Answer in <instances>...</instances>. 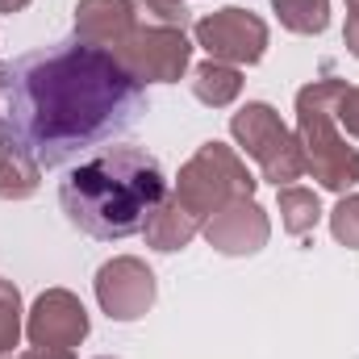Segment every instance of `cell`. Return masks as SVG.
<instances>
[{
	"mask_svg": "<svg viewBox=\"0 0 359 359\" xmlns=\"http://www.w3.org/2000/svg\"><path fill=\"white\" fill-rule=\"evenodd\" d=\"M142 104V84L113 50L67 38L0 67V142L38 168H63L121 138Z\"/></svg>",
	"mask_w": 359,
	"mask_h": 359,
	"instance_id": "cell-1",
	"label": "cell"
},
{
	"mask_svg": "<svg viewBox=\"0 0 359 359\" xmlns=\"http://www.w3.org/2000/svg\"><path fill=\"white\" fill-rule=\"evenodd\" d=\"M168 180L155 155L138 147H113L96 159L72 168L59 184V205L76 230L92 238H130L142 234L147 217L163 205Z\"/></svg>",
	"mask_w": 359,
	"mask_h": 359,
	"instance_id": "cell-2",
	"label": "cell"
},
{
	"mask_svg": "<svg viewBox=\"0 0 359 359\" xmlns=\"http://www.w3.org/2000/svg\"><path fill=\"white\" fill-rule=\"evenodd\" d=\"M347 88V80H313L297 92V147L305 159V172L330 192H347L359 184V151L347 147L334 130V100Z\"/></svg>",
	"mask_w": 359,
	"mask_h": 359,
	"instance_id": "cell-3",
	"label": "cell"
},
{
	"mask_svg": "<svg viewBox=\"0 0 359 359\" xmlns=\"http://www.w3.org/2000/svg\"><path fill=\"white\" fill-rule=\"evenodd\" d=\"M255 184H259V180L247 172V163L238 159L234 147H226V142H205V147L180 168L176 196L196 222H205V217H213L222 205L243 201V196H255Z\"/></svg>",
	"mask_w": 359,
	"mask_h": 359,
	"instance_id": "cell-4",
	"label": "cell"
},
{
	"mask_svg": "<svg viewBox=\"0 0 359 359\" xmlns=\"http://www.w3.org/2000/svg\"><path fill=\"white\" fill-rule=\"evenodd\" d=\"M230 134H234V142L259 163L264 180H271L276 188H288L292 180L305 176V159H301L297 134L280 121V113H276L271 104H264V100L243 104V109L230 117Z\"/></svg>",
	"mask_w": 359,
	"mask_h": 359,
	"instance_id": "cell-5",
	"label": "cell"
},
{
	"mask_svg": "<svg viewBox=\"0 0 359 359\" xmlns=\"http://www.w3.org/2000/svg\"><path fill=\"white\" fill-rule=\"evenodd\" d=\"M113 55L138 84H172L188 72L192 42L172 25H138Z\"/></svg>",
	"mask_w": 359,
	"mask_h": 359,
	"instance_id": "cell-6",
	"label": "cell"
},
{
	"mask_svg": "<svg viewBox=\"0 0 359 359\" xmlns=\"http://www.w3.org/2000/svg\"><path fill=\"white\" fill-rule=\"evenodd\" d=\"M196 46L209 50V59L217 63H259L264 50H268V21L247 13V8H222V13H209L196 21Z\"/></svg>",
	"mask_w": 359,
	"mask_h": 359,
	"instance_id": "cell-7",
	"label": "cell"
},
{
	"mask_svg": "<svg viewBox=\"0 0 359 359\" xmlns=\"http://www.w3.org/2000/svg\"><path fill=\"white\" fill-rule=\"evenodd\" d=\"M25 334L42 351H76L88 339V309L67 288H46L25 322Z\"/></svg>",
	"mask_w": 359,
	"mask_h": 359,
	"instance_id": "cell-8",
	"label": "cell"
},
{
	"mask_svg": "<svg viewBox=\"0 0 359 359\" xmlns=\"http://www.w3.org/2000/svg\"><path fill=\"white\" fill-rule=\"evenodd\" d=\"M96 301L113 322H138L155 305V271L134 255H117L96 271Z\"/></svg>",
	"mask_w": 359,
	"mask_h": 359,
	"instance_id": "cell-9",
	"label": "cell"
},
{
	"mask_svg": "<svg viewBox=\"0 0 359 359\" xmlns=\"http://www.w3.org/2000/svg\"><path fill=\"white\" fill-rule=\"evenodd\" d=\"M268 213L255 205V196H243V201H230L222 205L209 222H205V238L213 251L222 255H255L268 247Z\"/></svg>",
	"mask_w": 359,
	"mask_h": 359,
	"instance_id": "cell-10",
	"label": "cell"
},
{
	"mask_svg": "<svg viewBox=\"0 0 359 359\" xmlns=\"http://www.w3.org/2000/svg\"><path fill=\"white\" fill-rule=\"evenodd\" d=\"M134 29H138L134 0H80L76 4V38L88 46L117 50Z\"/></svg>",
	"mask_w": 359,
	"mask_h": 359,
	"instance_id": "cell-11",
	"label": "cell"
},
{
	"mask_svg": "<svg viewBox=\"0 0 359 359\" xmlns=\"http://www.w3.org/2000/svg\"><path fill=\"white\" fill-rule=\"evenodd\" d=\"M196 230H201V222L180 205V196H163V205L147 217V226H142V234H147V247H155V251H180V247H188L192 238H196Z\"/></svg>",
	"mask_w": 359,
	"mask_h": 359,
	"instance_id": "cell-12",
	"label": "cell"
},
{
	"mask_svg": "<svg viewBox=\"0 0 359 359\" xmlns=\"http://www.w3.org/2000/svg\"><path fill=\"white\" fill-rule=\"evenodd\" d=\"M192 92L201 104H213V109H226L238 100L243 92V72L230 67V63H217V59H205L196 72H192Z\"/></svg>",
	"mask_w": 359,
	"mask_h": 359,
	"instance_id": "cell-13",
	"label": "cell"
},
{
	"mask_svg": "<svg viewBox=\"0 0 359 359\" xmlns=\"http://www.w3.org/2000/svg\"><path fill=\"white\" fill-rule=\"evenodd\" d=\"M280 192V222L292 238H309L313 226L322 222V201L318 192L301 188V184H288V188H276Z\"/></svg>",
	"mask_w": 359,
	"mask_h": 359,
	"instance_id": "cell-14",
	"label": "cell"
},
{
	"mask_svg": "<svg viewBox=\"0 0 359 359\" xmlns=\"http://www.w3.org/2000/svg\"><path fill=\"white\" fill-rule=\"evenodd\" d=\"M38 184H42V168L0 142V201H25L38 192Z\"/></svg>",
	"mask_w": 359,
	"mask_h": 359,
	"instance_id": "cell-15",
	"label": "cell"
},
{
	"mask_svg": "<svg viewBox=\"0 0 359 359\" xmlns=\"http://www.w3.org/2000/svg\"><path fill=\"white\" fill-rule=\"evenodd\" d=\"M271 8L292 34H322L330 25V0H271Z\"/></svg>",
	"mask_w": 359,
	"mask_h": 359,
	"instance_id": "cell-16",
	"label": "cell"
},
{
	"mask_svg": "<svg viewBox=\"0 0 359 359\" xmlns=\"http://www.w3.org/2000/svg\"><path fill=\"white\" fill-rule=\"evenodd\" d=\"M21 343V292L13 280H0V355Z\"/></svg>",
	"mask_w": 359,
	"mask_h": 359,
	"instance_id": "cell-17",
	"label": "cell"
},
{
	"mask_svg": "<svg viewBox=\"0 0 359 359\" xmlns=\"http://www.w3.org/2000/svg\"><path fill=\"white\" fill-rule=\"evenodd\" d=\"M330 234H334L343 247L359 251V192H347V196L330 209Z\"/></svg>",
	"mask_w": 359,
	"mask_h": 359,
	"instance_id": "cell-18",
	"label": "cell"
},
{
	"mask_svg": "<svg viewBox=\"0 0 359 359\" xmlns=\"http://www.w3.org/2000/svg\"><path fill=\"white\" fill-rule=\"evenodd\" d=\"M138 17L147 25H172V29H184L188 25V8L184 0H134Z\"/></svg>",
	"mask_w": 359,
	"mask_h": 359,
	"instance_id": "cell-19",
	"label": "cell"
},
{
	"mask_svg": "<svg viewBox=\"0 0 359 359\" xmlns=\"http://www.w3.org/2000/svg\"><path fill=\"white\" fill-rule=\"evenodd\" d=\"M334 121H343L347 134L359 138V88L355 84H347V88L339 92V100H334Z\"/></svg>",
	"mask_w": 359,
	"mask_h": 359,
	"instance_id": "cell-20",
	"label": "cell"
},
{
	"mask_svg": "<svg viewBox=\"0 0 359 359\" xmlns=\"http://www.w3.org/2000/svg\"><path fill=\"white\" fill-rule=\"evenodd\" d=\"M343 42H347V50L359 59V13H347V29H343Z\"/></svg>",
	"mask_w": 359,
	"mask_h": 359,
	"instance_id": "cell-21",
	"label": "cell"
},
{
	"mask_svg": "<svg viewBox=\"0 0 359 359\" xmlns=\"http://www.w3.org/2000/svg\"><path fill=\"white\" fill-rule=\"evenodd\" d=\"M25 4H29V0H0V13H8V17H13V13H21Z\"/></svg>",
	"mask_w": 359,
	"mask_h": 359,
	"instance_id": "cell-22",
	"label": "cell"
},
{
	"mask_svg": "<svg viewBox=\"0 0 359 359\" xmlns=\"http://www.w3.org/2000/svg\"><path fill=\"white\" fill-rule=\"evenodd\" d=\"M347 8H351V13H359V0H347Z\"/></svg>",
	"mask_w": 359,
	"mask_h": 359,
	"instance_id": "cell-23",
	"label": "cell"
},
{
	"mask_svg": "<svg viewBox=\"0 0 359 359\" xmlns=\"http://www.w3.org/2000/svg\"><path fill=\"white\" fill-rule=\"evenodd\" d=\"M100 359H109V355H100Z\"/></svg>",
	"mask_w": 359,
	"mask_h": 359,
	"instance_id": "cell-24",
	"label": "cell"
}]
</instances>
